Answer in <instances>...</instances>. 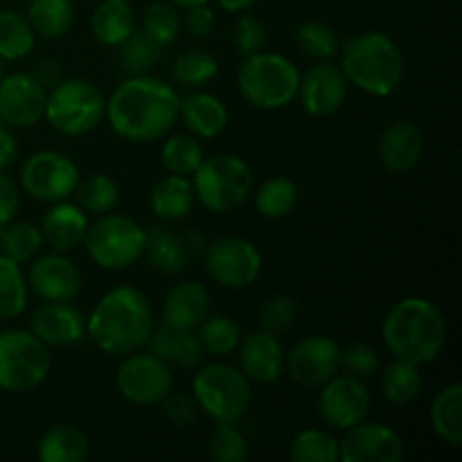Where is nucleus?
Instances as JSON below:
<instances>
[{
  "instance_id": "24",
  "label": "nucleus",
  "mask_w": 462,
  "mask_h": 462,
  "mask_svg": "<svg viewBox=\"0 0 462 462\" xmlns=\"http://www.w3.org/2000/svg\"><path fill=\"white\" fill-rule=\"evenodd\" d=\"M210 314V296L201 282L174 284L162 302V323L179 329H197Z\"/></svg>"
},
{
  "instance_id": "28",
  "label": "nucleus",
  "mask_w": 462,
  "mask_h": 462,
  "mask_svg": "<svg viewBox=\"0 0 462 462\" xmlns=\"http://www.w3.org/2000/svg\"><path fill=\"white\" fill-rule=\"evenodd\" d=\"M93 36L106 48H117L135 32V12L129 0H102L90 16Z\"/></svg>"
},
{
  "instance_id": "26",
  "label": "nucleus",
  "mask_w": 462,
  "mask_h": 462,
  "mask_svg": "<svg viewBox=\"0 0 462 462\" xmlns=\"http://www.w3.org/2000/svg\"><path fill=\"white\" fill-rule=\"evenodd\" d=\"M147 346L152 355L179 368H194L203 359V347L194 329H179L162 323L161 328H153Z\"/></svg>"
},
{
  "instance_id": "8",
  "label": "nucleus",
  "mask_w": 462,
  "mask_h": 462,
  "mask_svg": "<svg viewBox=\"0 0 462 462\" xmlns=\"http://www.w3.org/2000/svg\"><path fill=\"white\" fill-rule=\"evenodd\" d=\"M104 99L102 90L88 79H61L54 88H50L48 102H45V120L54 131L70 138L90 134L97 129L104 120Z\"/></svg>"
},
{
  "instance_id": "52",
  "label": "nucleus",
  "mask_w": 462,
  "mask_h": 462,
  "mask_svg": "<svg viewBox=\"0 0 462 462\" xmlns=\"http://www.w3.org/2000/svg\"><path fill=\"white\" fill-rule=\"evenodd\" d=\"M18 188L5 171H0V228L7 226L16 217L18 210Z\"/></svg>"
},
{
  "instance_id": "46",
  "label": "nucleus",
  "mask_w": 462,
  "mask_h": 462,
  "mask_svg": "<svg viewBox=\"0 0 462 462\" xmlns=\"http://www.w3.org/2000/svg\"><path fill=\"white\" fill-rule=\"evenodd\" d=\"M208 454L217 462H242L248 456V442L233 422H221L208 440Z\"/></svg>"
},
{
  "instance_id": "9",
  "label": "nucleus",
  "mask_w": 462,
  "mask_h": 462,
  "mask_svg": "<svg viewBox=\"0 0 462 462\" xmlns=\"http://www.w3.org/2000/svg\"><path fill=\"white\" fill-rule=\"evenodd\" d=\"M84 246L90 260L102 269H126L143 257L144 228L131 217L106 212L88 224Z\"/></svg>"
},
{
  "instance_id": "36",
  "label": "nucleus",
  "mask_w": 462,
  "mask_h": 462,
  "mask_svg": "<svg viewBox=\"0 0 462 462\" xmlns=\"http://www.w3.org/2000/svg\"><path fill=\"white\" fill-rule=\"evenodd\" d=\"M162 45L149 39L144 32L135 30L125 43L117 45V68L125 72L126 77L134 75H147L156 61L161 59Z\"/></svg>"
},
{
  "instance_id": "37",
  "label": "nucleus",
  "mask_w": 462,
  "mask_h": 462,
  "mask_svg": "<svg viewBox=\"0 0 462 462\" xmlns=\"http://www.w3.org/2000/svg\"><path fill=\"white\" fill-rule=\"evenodd\" d=\"M27 307V280L21 264L0 253V319H18Z\"/></svg>"
},
{
  "instance_id": "55",
  "label": "nucleus",
  "mask_w": 462,
  "mask_h": 462,
  "mask_svg": "<svg viewBox=\"0 0 462 462\" xmlns=\"http://www.w3.org/2000/svg\"><path fill=\"white\" fill-rule=\"evenodd\" d=\"M217 5L228 14H244L255 5V0H217Z\"/></svg>"
},
{
  "instance_id": "41",
  "label": "nucleus",
  "mask_w": 462,
  "mask_h": 462,
  "mask_svg": "<svg viewBox=\"0 0 462 462\" xmlns=\"http://www.w3.org/2000/svg\"><path fill=\"white\" fill-rule=\"evenodd\" d=\"M180 27H183V18H180L179 7L170 3V0H156V3L149 5L143 14V21H140V32L149 36L152 41H156L158 45H170L179 39Z\"/></svg>"
},
{
  "instance_id": "49",
  "label": "nucleus",
  "mask_w": 462,
  "mask_h": 462,
  "mask_svg": "<svg viewBox=\"0 0 462 462\" xmlns=\"http://www.w3.org/2000/svg\"><path fill=\"white\" fill-rule=\"evenodd\" d=\"M341 368L356 379L373 377L379 368V356L374 347L365 343H352L350 347L341 350Z\"/></svg>"
},
{
  "instance_id": "56",
  "label": "nucleus",
  "mask_w": 462,
  "mask_h": 462,
  "mask_svg": "<svg viewBox=\"0 0 462 462\" xmlns=\"http://www.w3.org/2000/svg\"><path fill=\"white\" fill-rule=\"evenodd\" d=\"M171 5H174V7H179V9H192V7H199V5H208L210 3V0H170Z\"/></svg>"
},
{
  "instance_id": "15",
  "label": "nucleus",
  "mask_w": 462,
  "mask_h": 462,
  "mask_svg": "<svg viewBox=\"0 0 462 462\" xmlns=\"http://www.w3.org/2000/svg\"><path fill=\"white\" fill-rule=\"evenodd\" d=\"M370 391L361 379L352 374H334L320 386L319 413L329 427L346 431L355 424L364 422L370 413Z\"/></svg>"
},
{
  "instance_id": "19",
  "label": "nucleus",
  "mask_w": 462,
  "mask_h": 462,
  "mask_svg": "<svg viewBox=\"0 0 462 462\" xmlns=\"http://www.w3.org/2000/svg\"><path fill=\"white\" fill-rule=\"evenodd\" d=\"M298 95L310 116L329 117L346 104L347 79L338 66L319 61L300 77Z\"/></svg>"
},
{
  "instance_id": "12",
  "label": "nucleus",
  "mask_w": 462,
  "mask_h": 462,
  "mask_svg": "<svg viewBox=\"0 0 462 462\" xmlns=\"http://www.w3.org/2000/svg\"><path fill=\"white\" fill-rule=\"evenodd\" d=\"M79 180V170L75 162L66 153L52 149L32 153L21 171L23 189L30 197L48 203L66 201L75 194Z\"/></svg>"
},
{
  "instance_id": "51",
  "label": "nucleus",
  "mask_w": 462,
  "mask_h": 462,
  "mask_svg": "<svg viewBox=\"0 0 462 462\" xmlns=\"http://www.w3.org/2000/svg\"><path fill=\"white\" fill-rule=\"evenodd\" d=\"M215 12L210 9V5H199V7L185 9V18H183V27L189 32L192 36H210L212 30H215Z\"/></svg>"
},
{
  "instance_id": "40",
  "label": "nucleus",
  "mask_w": 462,
  "mask_h": 462,
  "mask_svg": "<svg viewBox=\"0 0 462 462\" xmlns=\"http://www.w3.org/2000/svg\"><path fill=\"white\" fill-rule=\"evenodd\" d=\"M298 188L293 180L284 176L264 180L255 192V208L266 219H282L296 208Z\"/></svg>"
},
{
  "instance_id": "43",
  "label": "nucleus",
  "mask_w": 462,
  "mask_h": 462,
  "mask_svg": "<svg viewBox=\"0 0 462 462\" xmlns=\"http://www.w3.org/2000/svg\"><path fill=\"white\" fill-rule=\"evenodd\" d=\"M161 161L170 174L192 176L197 167L203 162V149L192 135H171L165 140L161 149Z\"/></svg>"
},
{
  "instance_id": "1",
  "label": "nucleus",
  "mask_w": 462,
  "mask_h": 462,
  "mask_svg": "<svg viewBox=\"0 0 462 462\" xmlns=\"http://www.w3.org/2000/svg\"><path fill=\"white\" fill-rule=\"evenodd\" d=\"M179 93L167 81L152 75H134L113 90L104 117L120 138L153 143L171 131L179 117Z\"/></svg>"
},
{
  "instance_id": "57",
  "label": "nucleus",
  "mask_w": 462,
  "mask_h": 462,
  "mask_svg": "<svg viewBox=\"0 0 462 462\" xmlns=\"http://www.w3.org/2000/svg\"><path fill=\"white\" fill-rule=\"evenodd\" d=\"M3 77H5V72H3V59H0V81H3Z\"/></svg>"
},
{
  "instance_id": "44",
  "label": "nucleus",
  "mask_w": 462,
  "mask_h": 462,
  "mask_svg": "<svg viewBox=\"0 0 462 462\" xmlns=\"http://www.w3.org/2000/svg\"><path fill=\"white\" fill-rule=\"evenodd\" d=\"M289 456L296 462H337L338 440L320 429H307L293 438Z\"/></svg>"
},
{
  "instance_id": "14",
  "label": "nucleus",
  "mask_w": 462,
  "mask_h": 462,
  "mask_svg": "<svg viewBox=\"0 0 462 462\" xmlns=\"http://www.w3.org/2000/svg\"><path fill=\"white\" fill-rule=\"evenodd\" d=\"M289 377L302 388H320L341 370V346L332 337H305L284 355Z\"/></svg>"
},
{
  "instance_id": "31",
  "label": "nucleus",
  "mask_w": 462,
  "mask_h": 462,
  "mask_svg": "<svg viewBox=\"0 0 462 462\" xmlns=\"http://www.w3.org/2000/svg\"><path fill=\"white\" fill-rule=\"evenodd\" d=\"M25 18L34 34L43 39H59L68 34L75 23V5L72 0H30Z\"/></svg>"
},
{
  "instance_id": "13",
  "label": "nucleus",
  "mask_w": 462,
  "mask_h": 462,
  "mask_svg": "<svg viewBox=\"0 0 462 462\" xmlns=\"http://www.w3.org/2000/svg\"><path fill=\"white\" fill-rule=\"evenodd\" d=\"M206 269L219 287L246 289L260 278L262 255L248 239L221 237L208 246Z\"/></svg>"
},
{
  "instance_id": "42",
  "label": "nucleus",
  "mask_w": 462,
  "mask_h": 462,
  "mask_svg": "<svg viewBox=\"0 0 462 462\" xmlns=\"http://www.w3.org/2000/svg\"><path fill=\"white\" fill-rule=\"evenodd\" d=\"M43 246V235L36 228L34 224H27V221H16L7 226H3V233H0V253L7 257H12L18 264H25V262L34 260L36 253Z\"/></svg>"
},
{
  "instance_id": "4",
  "label": "nucleus",
  "mask_w": 462,
  "mask_h": 462,
  "mask_svg": "<svg viewBox=\"0 0 462 462\" xmlns=\"http://www.w3.org/2000/svg\"><path fill=\"white\" fill-rule=\"evenodd\" d=\"M341 52V70L347 84H355L374 97H388L404 79V54L400 45L383 32H364L346 41Z\"/></svg>"
},
{
  "instance_id": "27",
  "label": "nucleus",
  "mask_w": 462,
  "mask_h": 462,
  "mask_svg": "<svg viewBox=\"0 0 462 462\" xmlns=\"http://www.w3.org/2000/svg\"><path fill=\"white\" fill-rule=\"evenodd\" d=\"M194 201V188L192 180L188 176L167 174L158 180L149 194V206L156 219L162 224H174V221L185 219L192 212Z\"/></svg>"
},
{
  "instance_id": "54",
  "label": "nucleus",
  "mask_w": 462,
  "mask_h": 462,
  "mask_svg": "<svg viewBox=\"0 0 462 462\" xmlns=\"http://www.w3.org/2000/svg\"><path fill=\"white\" fill-rule=\"evenodd\" d=\"M14 158H16V140L0 125V171L7 170L14 162Z\"/></svg>"
},
{
  "instance_id": "18",
  "label": "nucleus",
  "mask_w": 462,
  "mask_h": 462,
  "mask_svg": "<svg viewBox=\"0 0 462 462\" xmlns=\"http://www.w3.org/2000/svg\"><path fill=\"white\" fill-rule=\"evenodd\" d=\"M27 284L45 302H70L84 289V273L63 253L54 251L32 262Z\"/></svg>"
},
{
  "instance_id": "38",
  "label": "nucleus",
  "mask_w": 462,
  "mask_h": 462,
  "mask_svg": "<svg viewBox=\"0 0 462 462\" xmlns=\"http://www.w3.org/2000/svg\"><path fill=\"white\" fill-rule=\"evenodd\" d=\"M217 72H219V61H217V57L201 48H192L180 52L179 57L174 59V68H171L174 81L185 86V88H201L208 81L215 79Z\"/></svg>"
},
{
  "instance_id": "33",
  "label": "nucleus",
  "mask_w": 462,
  "mask_h": 462,
  "mask_svg": "<svg viewBox=\"0 0 462 462\" xmlns=\"http://www.w3.org/2000/svg\"><path fill=\"white\" fill-rule=\"evenodd\" d=\"M424 386L422 373H420V365L409 364V361L395 359V364L388 365L383 370L382 377V391L386 402H391L393 406H409L413 404L420 397Z\"/></svg>"
},
{
  "instance_id": "20",
  "label": "nucleus",
  "mask_w": 462,
  "mask_h": 462,
  "mask_svg": "<svg viewBox=\"0 0 462 462\" xmlns=\"http://www.w3.org/2000/svg\"><path fill=\"white\" fill-rule=\"evenodd\" d=\"M32 334L48 347L79 343L86 337V316L70 302H45L30 319Z\"/></svg>"
},
{
  "instance_id": "7",
  "label": "nucleus",
  "mask_w": 462,
  "mask_h": 462,
  "mask_svg": "<svg viewBox=\"0 0 462 462\" xmlns=\"http://www.w3.org/2000/svg\"><path fill=\"white\" fill-rule=\"evenodd\" d=\"M192 397L199 411L217 424H237L251 406L253 391L251 382L239 368L230 364H210L194 374Z\"/></svg>"
},
{
  "instance_id": "11",
  "label": "nucleus",
  "mask_w": 462,
  "mask_h": 462,
  "mask_svg": "<svg viewBox=\"0 0 462 462\" xmlns=\"http://www.w3.org/2000/svg\"><path fill=\"white\" fill-rule=\"evenodd\" d=\"M117 391L125 400L140 406H152L165 400L174 386L171 365L152 352L126 355L116 374Z\"/></svg>"
},
{
  "instance_id": "17",
  "label": "nucleus",
  "mask_w": 462,
  "mask_h": 462,
  "mask_svg": "<svg viewBox=\"0 0 462 462\" xmlns=\"http://www.w3.org/2000/svg\"><path fill=\"white\" fill-rule=\"evenodd\" d=\"M404 442L388 424L359 422L346 429L338 442V460L343 462H400Z\"/></svg>"
},
{
  "instance_id": "53",
  "label": "nucleus",
  "mask_w": 462,
  "mask_h": 462,
  "mask_svg": "<svg viewBox=\"0 0 462 462\" xmlns=\"http://www.w3.org/2000/svg\"><path fill=\"white\" fill-rule=\"evenodd\" d=\"M32 75L39 79V84H43L50 90L61 81V68H59V63L54 59H41Z\"/></svg>"
},
{
  "instance_id": "32",
  "label": "nucleus",
  "mask_w": 462,
  "mask_h": 462,
  "mask_svg": "<svg viewBox=\"0 0 462 462\" xmlns=\"http://www.w3.org/2000/svg\"><path fill=\"white\" fill-rule=\"evenodd\" d=\"M431 427L447 445H462V386L451 383L436 395L431 404Z\"/></svg>"
},
{
  "instance_id": "29",
  "label": "nucleus",
  "mask_w": 462,
  "mask_h": 462,
  "mask_svg": "<svg viewBox=\"0 0 462 462\" xmlns=\"http://www.w3.org/2000/svg\"><path fill=\"white\" fill-rule=\"evenodd\" d=\"M41 462H81L88 458L90 442L81 429L72 424H54L39 440Z\"/></svg>"
},
{
  "instance_id": "2",
  "label": "nucleus",
  "mask_w": 462,
  "mask_h": 462,
  "mask_svg": "<svg viewBox=\"0 0 462 462\" xmlns=\"http://www.w3.org/2000/svg\"><path fill=\"white\" fill-rule=\"evenodd\" d=\"M156 320L149 298L135 287L104 293L86 319V334L95 346L113 356H126L147 346Z\"/></svg>"
},
{
  "instance_id": "22",
  "label": "nucleus",
  "mask_w": 462,
  "mask_h": 462,
  "mask_svg": "<svg viewBox=\"0 0 462 462\" xmlns=\"http://www.w3.org/2000/svg\"><path fill=\"white\" fill-rule=\"evenodd\" d=\"M427 140H424L422 129L415 122L400 120L393 122L383 129L379 138V161L393 174H404L413 170L422 158Z\"/></svg>"
},
{
  "instance_id": "6",
  "label": "nucleus",
  "mask_w": 462,
  "mask_h": 462,
  "mask_svg": "<svg viewBox=\"0 0 462 462\" xmlns=\"http://www.w3.org/2000/svg\"><path fill=\"white\" fill-rule=\"evenodd\" d=\"M194 197L215 215L233 212L246 203L253 192V174L246 161L233 153L203 158L192 174Z\"/></svg>"
},
{
  "instance_id": "30",
  "label": "nucleus",
  "mask_w": 462,
  "mask_h": 462,
  "mask_svg": "<svg viewBox=\"0 0 462 462\" xmlns=\"http://www.w3.org/2000/svg\"><path fill=\"white\" fill-rule=\"evenodd\" d=\"M143 255H147L149 264L162 273H180L185 269V262H188V251H185L179 235L162 228V226L144 230Z\"/></svg>"
},
{
  "instance_id": "48",
  "label": "nucleus",
  "mask_w": 462,
  "mask_h": 462,
  "mask_svg": "<svg viewBox=\"0 0 462 462\" xmlns=\"http://www.w3.org/2000/svg\"><path fill=\"white\" fill-rule=\"evenodd\" d=\"M269 41V34H266L264 23L260 21L257 16H251V14H239L237 23H235V32H233V43L244 57L248 54L262 52Z\"/></svg>"
},
{
  "instance_id": "21",
  "label": "nucleus",
  "mask_w": 462,
  "mask_h": 462,
  "mask_svg": "<svg viewBox=\"0 0 462 462\" xmlns=\"http://www.w3.org/2000/svg\"><path fill=\"white\" fill-rule=\"evenodd\" d=\"M239 370L246 374L248 382L273 383L284 370V347L278 334L266 329L248 334L239 341Z\"/></svg>"
},
{
  "instance_id": "25",
  "label": "nucleus",
  "mask_w": 462,
  "mask_h": 462,
  "mask_svg": "<svg viewBox=\"0 0 462 462\" xmlns=\"http://www.w3.org/2000/svg\"><path fill=\"white\" fill-rule=\"evenodd\" d=\"M183 125L199 138H217L228 126V108L217 95L194 90L179 102Z\"/></svg>"
},
{
  "instance_id": "50",
  "label": "nucleus",
  "mask_w": 462,
  "mask_h": 462,
  "mask_svg": "<svg viewBox=\"0 0 462 462\" xmlns=\"http://www.w3.org/2000/svg\"><path fill=\"white\" fill-rule=\"evenodd\" d=\"M162 402H165L167 420H170L171 424H176V427H189V424L197 420L199 406L197 402H194V397L183 395V393H174V395L170 393Z\"/></svg>"
},
{
  "instance_id": "45",
  "label": "nucleus",
  "mask_w": 462,
  "mask_h": 462,
  "mask_svg": "<svg viewBox=\"0 0 462 462\" xmlns=\"http://www.w3.org/2000/svg\"><path fill=\"white\" fill-rule=\"evenodd\" d=\"M296 43L307 57L319 59V61H329L338 52L337 32L332 30V25L316 18H310L296 27Z\"/></svg>"
},
{
  "instance_id": "34",
  "label": "nucleus",
  "mask_w": 462,
  "mask_h": 462,
  "mask_svg": "<svg viewBox=\"0 0 462 462\" xmlns=\"http://www.w3.org/2000/svg\"><path fill=\"white\" fill-rule=\"evenodd\" d=\"M34 30L30 21L18 12H0V59L3 61H18L25 59L34 48Z\"/></svg>"
},
{
  "instance_id": "16",
  "label": "nucleus",
  "mask_w": 462,
  "mask_h": 462,
  "mask_svg": "<svg viewBox=\"0 0 462 462\" xmlns=\"http://www.w3.org/2000/svg\"><path fill=\"white\" fill-rule=\"evenodd\" d=\"M48 88L32 72H14L0 81V122L27 129L43 120Z\"/></svg>"
},
{
  "instance_id": "3",
  "label": "nucleus",
  "mask_w": 462,
  "mask_h": 462,
  "mask_svg": "<svg viewBox=\"0 0 462 462\" xmlns=\"http://www.w3.org/2000/svg\"><path fill=\"white\" fill-rule=\"evenodd\" d=\"M382 337L395 359L424 365L438 359L447 343V320L427 298H404L391 307Z\"/></svg>"
},
{
  "instance_id": "10",
  "label": "nucleus",
  "mask_w": 462,
  "mask_h": 462,
  "mask_svg": "<svg viewBox=\"0 0 462 462\" xmlns=\"http://www.w3.org/2000/svg\"><path fill=\"white\" fill-rule=\"evenodd\" d=\"M50 350L32 332L9 329L0 334V388L25 393L48 379Z\"/></svg>"
},
{
  "instance_id": "39",
  "label": "nucleus",
  "mask_w": 462,
  "mask_h": 462,
  "mask_svg": "<svg viewBox=\"0 0 462 462\" xmlns=\"http://www.w3.org/2000/svg\"><path fill=\"white\" fill-rule=\"evenodd\" d=\"M197 329L199 343H201L203 352H208V355L226 356L237 350L239 341H242V329H239V325L230 316L224 314H208L206 320Z\"/></svg>"
},
{
  "instance_id": "35",
  "label": "nucleus",
  "mask_w": 462,
  "mask_h": 462,
  "mask_svg": "<svg viewBox=\"0 0 462 462\" xmlns=\"http://www.w3.org/2000/svg\"><path fill=\"white\" fill-rule=\"evenodd\" d=\"M77 206L86 212V215H106V212L116 210L120 203V185L106 174H93L88 179L79 180L75 189Z\"/></svg>"
},
{
  "instance_id": "47",
  "label": "nucleus",
  "mask_w": 462,
  "mask_h": 462,
  "mask_svg": "<svg viewBox=\"0 0 462 462\" xmlns=\"http://www.w3.org/2000/svg\"><path fill=\"white\" fill-rule=\"evenodd\" d=\"M296 316H298V307L293 302V298L284 296V293H275L271 296L269 300L262 305L260 311V323L262 329L271 334H282L296 323Z\"/></svg>"
},
{
  "instance_id": "5",
  "label": "nucleus",
  "mask_w": 462,
  "mask_h": 462,
  "mask_svg": "<svg viewBox=\"0 0 462 462\" xmlns=\"http://www.w3.org/2000/svg\"><path fill=\"white\" fill-rule=\"evenodd\" d=\"M242 97L262 111L284 108L298 97L300 70L291 59L278 52L248 54L237 72Z\"/></svg>"
},
{
  "instance_id": "23",
  "label": "nucleus",
  "mask_w": 462,
  "mask_h": 462,
  "mask_svg": "<svg viewBox=\"0 0 462 462\" xmlns=\"http://www.w3.org/2000/svg\"><path fill=\"white\" fill-rule=\"evenodd\" d=\"M43 244L57 253H70L79 248L88 230V215L77 203L59 201L45 212L41 224Z\"/></svg>"
}]
</instances>
